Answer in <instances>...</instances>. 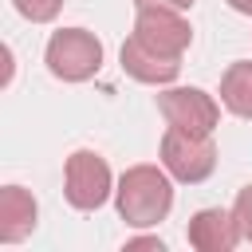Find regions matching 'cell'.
Instances as JSON below:
<instances>
[{"instance_id": "6da1fadb", "label": "cell", "mask_w": 252, "mask_h": 252, "mask_svg": "<svg viewBox=\"0 0 252 252\" xmlns=\"http://www.w3.org/2000/svg\"><path fill=\"white\" fill-rule=\"evenodd\" d=\"M114 205H118V217L134 228H150L158 220L169 217L173 209V181H169V169L161 165H130L122 177H118V189H114Z\"/></svg>"}, {"instance_id": "7a4b0ae2", "label": "cell", "mask_w": 252, "mask_h": 252, "mask_svg": "<svg viewBox=\"0 0 252 252\" xmlns=\"http://www.w3.org/2000/svg\"><path fill=\"white\" fill-rule=\"evenodd\" d=\"M43 63L55 79L63 83H87L91 75H98L102 67V43L94 32L87 28H59L51 39H47V51H43Z\"/></svg>"}, {"instance_id": "3957f363", "label": "cell", "mask_w": 252, "mask_h": 252, "mask_svg": "<svg viewBox=\"0 0 252 252\" xmlns=\"http://www.w3.org/2000/svg\"><path fill=\"white\" fill-rule=\"evenodd\" d=\"M161 165L169 169L173 181L201 185V181L217 169V146H213V134H193V130H177V126H169V130L161 134Z\"/></svg>"}, {"instance_id": "277c9868", "label": "cell", "mask_w": 252, "mask_h": 252, "mask_svg": "<svg viewBox=\"0 0 252 252\" xmlns=\"http://www.w3.org/2000/svg\"><path fill=\"white\" fill-rule=\"evenodd\" d=\"M63 193L83 213L106 205V197L114 193V173H110L106 158L94 150H75L63 165Z\"/></svg>"}, {"instance_id": "5b68a950", "label": "cell", "mask_w": 252, "mask_h": 252, "mask_svg": "<svg viewBox=\"0 0 252 252\" xmlns=\"http://www.w3.org/2000/svg\"><path fill=\"white\" fill-rule=\"evenodd\" d=\"M158 110L169 126L177 130H193V134H213L220 122V106L213 94H205L201 87H169L158 94Z\"/></svg>"}, {"instance_id": "8992f818", "label": "cell", "mask_w": 252, "mask_h": 252, "mask_svg": "<svg viewBox=\"0 0 252 252\" xmlns=\"http://www.w3.org/2000/svg\"><path fill=\"white\" fill-rule=\"evenodd\" d=\"M134 35L146 47H154L161 55H173V59H181L185 47L193 43V28H189V20L177 8H138Z\"/></svg>"}, {"instance_id": "52a82bcc", "label": "cell", "mask_w": 252, "mask_h": 252, "mask_svg": "<svg viewBox=\"0 0 252 252\" xmlns=\"http://www.w3.org/2000/svg\"><path fill=\"white\" fill-rule=\"evenodd\" d=\"M185 240L197 252H232L244 240V232H240L236 213H228V209H197L189 217Z\"/></svg>"}, {"instance_id": "ba28073f", "label": "cell", "mask_w": 252, "mask_h": 252, "mask_svg": "<svg viewBox=\"0 0 252 252\" xmlns=\"http://www.w3.org/2000/svg\"><path fill=\"white\" fill-rule=\"evenodd\" d=\"M118 59H122V71H126L130 79L150 83V87H165V83H173V79L181 75V59H173V55H161V51L146 47L138 35H130V39L122 43Z\"/></svg>"}, {"instance_id": "9c48e42d", "label": "cell", "mask_w": 252, "mask_h": 252, "mask_svg": "<svg viewBox=\"0 0 252 252\" xmlns=\"http://www.w3.org/2000/svg\"><path fill=\"white\" fill-rule=\"evenodd\" d=\"M35 197L20 185H4L0 189V240L16 244L35 228Z\"/></svg>"}, {"instance_id": "30bf717a", "label": "cell", "mask_w": 252, "mask_h": 252, "mask_svg": "<svg viewBox=\"0 0 252 252\" xmlns=\"http://www.w3.org/2000/svg\"><path fill=\"white\" fill-rule=\"evenodd\" d=\"M220 102L236 118H252V63L248 59L224 67V75H220Z\"/></svg>"}, {"instance_id": "8fae6325", "label": "cell", "mask_w": 252, "mask_h": 252, "mask_svg": "<svg viewBox=\"0 0 252 252\" xmlns=\"http://www.w3.org/2000/svg\"><path fill=\"white\" fill-rule=\"evenodd\" d=\"M16 4V12L24 16V20H32V24H51L55 16H59V8H63V0H12Z\"/></svg>"}, {"instance_id": "7c38bea8", "label": "cell", "mask_w": 252, "mask_h": 252, "mask_svg": "<svg viewBox=\"0 0 252 252\" xmlns=\"http://www.w3.org/2000/svg\"><path fill=\"white\" fill-rule=\"evenodd\" d=\"M232 213H236V220H240V232H244V240H252V185H244V189L236 193V205H232Z\"/></svg>"}, {"instance_id": "4fadbf2b", "label": "cell", "mask_w": 252, "mask_h": 252, "mask_svg": "<svg viewBox=\"0 0 252 252\" xmlns=\"http://www.w3.org/2000/svg\"><path fill=\"white\" fill-rule=\"evenodd\" d=\"M134 8H177V12H185V8H193V0H134Z\"/></svg>"}, {"instance_id": "5bb4252c", "label": "cell", "mask_w": 252, "mask_h": 252, "mask_svg": "<svg viewBox=\"0 0 252 252\" xmlns=\"http://www.w3.org/2000/svg\"><path fill=\"white\" fill-rule=\"evenodd\" d=\"M134 248H154V252H165V244H161L158 236H134V240H126V252H134Z\"/></svg>"}, {"instance_id": "9a60e30c", "label": "cell", "mask_w": 252, "mask_h": 252, "mask_svg": "<svg viewBox=\"0 0 252 252\" xmlns=\"http://www.w3.org/2000/svg\"><path fill=\"white\" fill-rule=\"evenodd\" d=\"M228 8L240 12V16H252V0H228Z\"/></svg>"}]
</instances>
